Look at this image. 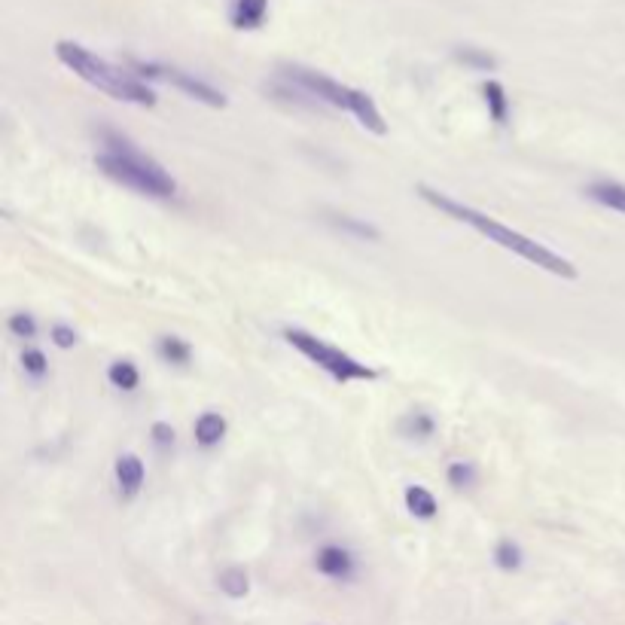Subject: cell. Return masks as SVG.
Wrapping results in <instances>:
<instances>
[{"instance_id":"6da1fadb","label":"cell","mask_w":625,"mask_h":625,"mask_svg":"<svg viewBox=\"0 0 625 625\" xmlns=\"http://www.w3.org/2000/svg\"><path fill=\"white\" fill-rule=\"evenodd\" d=\"M415 190H418V196H421L430 208L443 211L446 217H452V220H458V223L473 226L479 235H485V238L494 241L497 247L510 250V254L528 260L531 266H537V269H543V272H549V275H555V278L577 281V275H580L577 266H574L568 257H561V254H555V250H549L546 244L534 241L531 235L516 232L513 226H504L500 220H494V217H488V214H482V211H476V208H470V205H464V202H458V199H452V196H446V193H440V190H433V186H427V183H418Z\"/></svg>"},{"instance_id":"7a4b0ae2","label":"cell","mask_w":625,"mask_h":625,"mask_svg":"<svg viewBox=\"0 0 625 625\" xmlns=\"http://www.w3.org/2000/svg\"><path fill=\"white\" fill-rule=\"evenodd\" d=\"M98 171L110 180L129 186V190L150 199H171L177 193V180L150 156H144L129 138L116 132H104V150L95 156Z\"/></svg>"},{"instance_id":"3957f363","label":"cell","mask_w":625,"mask_h":625,"mask_svg":"<svg viewBox=\"0 0 625 625\" xmlns=\"http://www.w3.org/2000/svg\"><path fill=\"white\" fill-rule=\"evenodd\" d=\"M55 58L68 71H74L83 83L101 89L104 95H110L116 101L138 104V107H156V92L141 77L110 65V61L98 58L95 52H89L86 46H80L74 40H58L55 43Z\"/></svg>"},{"instance_id":"277c9868","label":"cell","mask_w":625,"mask_h":625,"mask_svg":"<svg viewBox=\"0 0 625 625\" xmlns=\"http://www.w3.org/2000/svg\"><path fill=\"white\" fill-rule=\"evenodd\" d=\"M281 77L293 86H299L308 98L315 101H327L339 110H348L366 132L372 135H388V122L382 116V110L375 107L372 95H366L363 89H351V86H342L339 80L321 74V71H311V68H299V65H287L281 68Z\"/></svg>"},{"instance_id":"5b68a950","label":"cell","mask_w":625,"mask_h":625,"mask_svg":"<svg viewBox=\"0 0 625 625\" xmlns=\"http://www.w3.org/2000/svg\"><path fill=\"white\" fill-rule=\"evenodd\" d=\"M284 339H287V345H293L302 357H308L315 366H321L324 372H330L336 382H372L375 372L372 366H366V363H360L357 357H351V354H345L342 348H336V345H330V342H324V339H318L315 333H305V330H296V327H287L284 330Z\"/></svg>"},{"instance_id":"8992f818","label":"cell","mask_w":625,"mask_h":625,"mask_svg":"<svg viewBox=\"0 0 625 625\" xmlns=\"http://www.w3.org/2000/svg\"><path fill=\"white\" fill-rule=\"evenodd\" d=\"M132 68H135V77H141V80H165V83H171L174 89H180L183 95H190V98H196V101H202V104H208V107H214V110H223L229 101H226V95L220 92V89H214L211 83H205V80H199V77H193V74H186V71H180V68H168V65H144V61H132Z\"/></svg>"},{"instance_id":"52a82bcc","label":"cell","mask_w":625,"mask_h":625,"mask_svg":"<svg viewBox=\"0 0 625 625\" xmlns=\"http://www.w3.org/2000/svg\"><path fill=\"white\" fill-rule=\"evenodd\" d=\"M315 568H318L324 577H330V580H348V577L354 574V555H351L345 546L330 543V546L318 549Z\"/></svg>"},{"instance_id":"ba28073f","label":"cell","mask_w":625,"mask_h":625,"mask_svg":"<svg viewBox=\"0 0 625 625\" xmlns=\"http://www.w3.org/2000/svg\"><path fill=\"white\" fill-rule=\"evenodd\" d=\"M113 473H116V482H119V491H122V497H135L138 491H141V485H144V461L138 458V455H119L116 458V467H113Z\"/></svg>"},{"instance_id":"9c48e42d","label":"cell","mask_w":625,"mask_h":625,"mask_svg":"<svg viewBox=\"0 0 625 625\" xmlns=\"http://www.w3.org/2000/svg\"><path fill=\"white\" fill-rule=\"evenodd\" d=\"M269 16V0H235L232 7V28L238 31H257L263 28Z\"/></svg>"},{"instance_id":"30bf717a","label":"cell","mask_w":625,"mask_h":625,"mask_svg":"<svg viewBox=\"0 0 625 625\" xmlns=\"http://www.w3.org/2000/svg\"><path fill=\"white\" fill-rule=\"evenodd\" d=\"M586 196H589L592 202L610 208V211L625 214V183H619V180H598V183L589 186Z\"/></svg>"},{"instance_id":"8fae6325","label":"cell","mask_w":625,"mask_h":625,"mask_svg":"<svg viewBox=\"0 0 625 625\" xmlns=\"http://www.w3.org/2000/svg\"><path fill=\"white\" fill-rule=\"evenodd\" d=\"M482 98H485V107H488L491 122H497V125H507V119H510V98H507L504 83H497V80H485V83H482Z\"/></svg>"},{"instance_id":"7c38bea8","label":"cell","mask_w":625,"mask_h":625,"mask_svg":"<svg viewBox=\"0 0 625 625\" xmlns=\"http://www.w3.org/2000/svg\"><path fill=\"white\" fill-rule=\"evenodd\" d=\"M223 436H226V418L220 412H205L199 415L196 421V443L202 449H214L223 443Z\"/></svg>"},{"instance_id":"4fadbf2b","label":"cell","mask_w":625,"mask_h":625,"mask_svg":"<svg viewBox=\"0 0 625 625\" xmlns=\"http://www.w3.org/2000/svg\"><path fill=\"white\" fill-rule=\"evenodd\" d=\"M403 500H406V510L415 519H433L436 513H440V504H436V497L424 485H409Z\"/></svg>"},{"instance_id":"5bb4252c","label":"cell","mask_w":625,"mask_h":625,"mask_svg":"<svg viewBox=\"0 0 625 625\" xmlns=\"http://www.w3.org/2000/svg\"><path fill=\"white\" fill-rule=\"evenodd\" d=\"M107 382L119 391H135L141 385V372L132 360H113L107 369Z\"/></svg>"},{"instance_id":"9a60e30c","label":"cell","mask_w":625,"mask_h":625,"mask_svg":"<svg viewBox=\"0 0 625 625\" xmlns=\"http://www.w3.org/2000/svg\"><path fill=\"white\" fill-rule=\"evenodd\" d=\"M156 351H159V357L165 363H174V366H186V363H190V357H193L190 342L180 339V336H162L159 345H156Z\"/></svg>"},{"instance_id":"2e32d148","label":"cell","mask_w":625,"mask_h":625,"mask_svg":"<svg viewBox=\"0 0 625 625\" xmlns=\"http://www.w3.org/2000/svg\"><path fill=\"white\" fill-rule=\"evenodd\" d=\"M433 430H436V421L427 412H409L400 421V433L409 436V440H427V436H433Z\"/></svg>"},{"instance_id":"e0dca14e","label":"cell","mask_w":625,"mask_h":625,"mask_svg":"<svg viewBox=\"0 0 625 625\" xmlns=\"http://www.w3.org/2000/svg\"><path fill=\"white\" fill-rule=\"evenodd\" d=\"M330 223H333L336 229L348 232V235H357V238H366V241H382V232H379V229H375L372 223L357 220V217H348V214H333V217H330Z\"/></svg>"},{"instance_id":"ac0fdd59","label":"cell","mask_w":625,"mask_h":625,"mask_svg":"<svg viewBox=\"0 0 625 625\" xmlns=\"http://www.w3.org/2000/svg\"><path fill=\"white\" fill-rule=\"evenodd\" d=\"M455 61H461L464 68H473V71H494L497 68V58L485 49H476V46L455 49Z\"/></svg>"},{"instance_id":"d6986e66","label":"cell","mask_w":625,"mask_h":625,"mask_svg":"<svg viewBox=\"0 0 625 625\" xmlns=\"http://www.w3.org/2000/svg\"><path fill=\"white\" fill-rule=\"evenodd\" d=\"M522 546L519 543H513V540H500L497 546H494V565L500 568V571H519L522 568Z\"/></svg>"},{"instance_id":"ffe728a7","label":"cell","mask_w":625,"mask_h":625,"mask_svg":"<svg viewBox=\"0 0 625 625\" xmlns=\"http://www.w3.org/2000/svg\"><path fill=\"white\" fill-rule=\"evenodd\" d=\"M217 583H220V592H226L229 598H244L250 592V580L241 568H226L217 577Z\"/></svg>"},{"instance_id":"44dd1931","label":"cell","mask_w":625,"mask_h":625,"mask_svg":"<svg viewBox=\"0 0 625 625\" xmlns=\"http://www.w3.org/2000/svg\"><path fill=\"white\" fill-rule=\"evenodd\" d=\"M446 479H449V485L452 488H473L476 485V464H470V461H455V464H449V470H446Z\"/></svg>"},{"instance_id":"7402d4cb","label":"cell","mask_w":625,"mask_h":625,"mask_svg":"<svg viewBox=\"0 0 625 625\" xmlns=\"http://www.w3.org/2000/svg\"><path fill=\"white\" fill-rule=\"evenodd\" d=\"M22 369L25 375H31V379H43V375L49 372V363H46V354L40 348H28L22 354Z\"/></svg>"},{"instance_id":"603a6c76","label":"cell","mask_w":625,"mask_h":625,"mask_svg":"<svg viewBox=\"0 0 625 625\" xmlns=\"http://www.w3.org/2000/svg\"><path fill=\"white\" fill-rule=\"evenodd\" d=\"M10 333L19 336V339H34L37 336V321L31 315H25V311H19V315L10 318Z\"/></svg>"},{"instance_id":"cb8c5ba5","label":"cell","mask_w":625,"mask_h":625,"mask_svg":"<svg viewBox=\"0 0 625 625\" xmlns=\"http://www.w3.org/2000/svg\"><path fill=\"white\" fill-rule=\"evenodd\" d=\"M150 436H153V446H156L159 452H168V449L174 446V427L165 424V421H156V424L150 427Z\"/></svg>"},{"instance_id":"d4e9b609","label":"cell","mask_w":625,"mask_h":625,"mask_svg":"<svg viewBox=\"0 0 625 625\" xmlns=\"http://www.w3.org/2000/svg\"><path fill=\"white\" fill-rule=\"evenodd\" d=\"M52 342H55L58 348H74V345H77V330H71V327H65V324H58V327H52Z\"/></svg>"}]
</instances>
